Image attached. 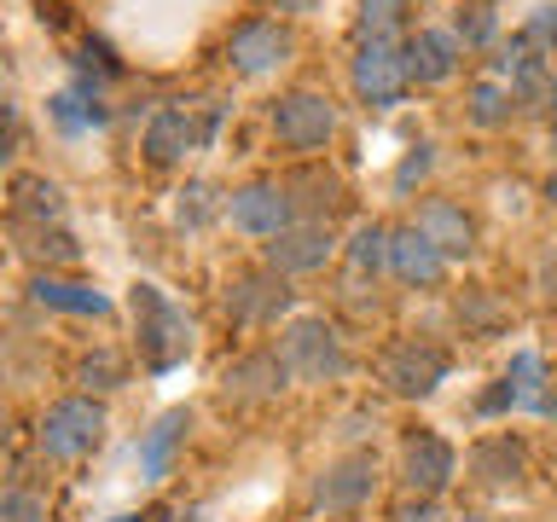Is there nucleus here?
I'll use <instances>...</instances> for the list:
<instances>
[{"mask_svg":"<svg viewBox=\"0 0 557 522\" xmlns=\"http://www.w3.org/2000/svg\"><path fill=\"white\" fill-rule=\"evenodd\" d=\"M186 430H191V412H186V407L157 412V424L139 435V447H134L139 476H146V482H163L169 464H174V452H181V442H186Z\"/></svg>","mask_w":557,"mask_h":522,"instance_id":"nucleus-19","label":"nucleus"},{"mask_svg":"<svg viewBox=\"0 0 557 522\" xmlns=\"http://www.w3.org/2000/svg\"><path fill=\"white\" fill-rule=\"evenodd\" d=\"M546 203H552V209H557V169H552V174H546Z\"/></svg>","mask_w":557,"mask_h":522,"instance_id":"nucleus-40","label":"nucleus"},{"mask_svg":"<svg viewBox=\"0 0 557 522\" xmlns=\"http://www.w3.org/2000/svg\"><path fill=\"white\" fill-rule=\"evenodd\" d=\"M459 522H494V517H459Z\"/></svg>","mask_w":557,"mask_h":522,"instance_id":"nucleus-41","label":"nucleus"},{"mask_svg":"<svg viewBox=\"0 0 557 522\" xmlns=\"http://www.w3.org/2000/svg\"><path fill=\"white\" fill-rule=\"evenodd\" d=\"M273 134H278V146H290V151H320V146H331V134H337V104L325 94L296 87V94H285L273 104Z\"/></svg>","mask_w":557,"mask_h":522,"instance_id":"nucleus-7","label":"nucleus"},{"mask_svg":"<svg viewBox=\"0 0 557 522\" xmlns=\"http://www.w3.org/2000/svg\"><path fill=\"white\" fill-rule=\"evenodd\" d=\"M290 59V29L273 24V17H250V24H238L226 35V64L238 70V76H273L278 64Z\"/></svg>","mask_w":557,"mask_h":522,"instance_id":"nucleus-11","label":"nucleus"},{"mask_svg":"<svg viewBox=\"0 0 557 522\" xmlns=\"http://www.w3.org/2000/svg\"><path fill=\"white\" fill-rule=\"evenodd\" d=\"M407 7H412V0H360L355 35H360V41H395V29L407 24Z\"/></svg>","mask_w":557,"mask_h":522,"instance_id":"nucleus-27","label":"nucleus"},{"mask_svg":"<svg viewBox=\"0 0 557 522\" xmlns=\"http://www.w3.org/2000/svg\"><path fill=\"white\" fill-rule=\"evenodd\" d=\"M226 221H233L244 238H278L296 221V203H290L285 181H250L226 198Z\"/></svg>","mask_w":557,"mask_h":522,"instance_id":"nucleus-9","label":"nucleus"},{"mask_svg":"<svg viewBox=\"0 0 557 522\" xmlns=\"http://www.w3.org/2000/svg\"><path fill=\"white\" fill-rule=\"evenodd\" d=\"M522 41H529V47H546L552 59H557V12H552V7H540L529 24H522Z\"/></svg>","mask_w":557,"mask_h":522,"instance_id":"nucleus-33","label":"nucleus"},{"mask_svg":"<svg viewBox=\"0 0 557 522\" xmlns=\"http://www.w3.org/2000/svg\"><path fill=\"white\" fill-rule=\"evenodd\" d=\"M17 139H24V116H17L12 99H0V163L17 151Z\"/></svg>","mask_w":557,"mask_h":522,"instance_id":"nucleus-34","label":"nucleus"},{"mask_svg":"<svg viewBox=\"0 0 557 522\" xmlns=\"http://www.w3.org/2000/svg\"><path fill=\"white\" fill-rule=\"evenodd\" d=\"M499 29V17L487 0H470V7H459V24H453V35H459V47H487Z\"/></svg>","mask_w":557,"mask_h":522,"instance_id":"nucleus-29","label":"nucleus"},{"mask_svg":"<svg viewBox=\"0 0 557 522\" xmlns=\"http://www.w3.org/2000/svg\"><path fill=\"white\" fill-rule=\"evenodd\" d=\"M76 383H82V395H111V389H122L128 383V360L116 355V348H94V355H82L76 360Z\"/></svg>","mask_w":557,"mask_h":522,"instance_id":"nucleus-24","label":"nucleus"},{"mask_svg":"<svg viewBox=\"0 0 557 522\" xmlns=\"http://www.w3.org/2000/svg\"><path fill=\"white\" fill-rule=\"evenodd\" d=\"M453 476H459V452H453L447 435H430V430L407 435V447H400V482H407L418 499L447 494Z\"/></svg>","mask_w":557,"mask_h":522,"instance_id":"nucleus-10","label":"nucleus"},{"mask_svg":"<svg viewBox=\"0 0 557 522\" xmlns=\"http://www.w3.org/2000/svg\"><path fill=\"white\" fill-rule=\"evenodd\" d=\"M0 522H47V499L35 487H0Z\"/></svg>","mask_w":557,"mask_h":522,"instance_id":"nucleus-30","label":"nucleus"},{"mask_svg":"<svg viewBox=\"0 0 557 522\" xmlns=\"http://www.w3.org/2000/svg\"><path fill=\"white\" fill-rule=\"evenodd\" d=\"M17 238V256L29 261L35 273H52V268H70L82 256V244L64 233V226H12Z\"/></svg>","mask_w":557,"mask_h":522,"instance_id":"nucleus-22","label":"nucleus"},{"mask_svg":"<svg viewBox=\"0 0 557 522\" xmlns=\"http://www.w3.org/2000/svg\"><path fill=\"white\" fill-rule=\"evenodd\" d=\"M285 383H290V372H285V360H278V348H256V355H244L221 372V395L238 400V407H261V400H273Z\"/></svg>","mask_w":557,"mask_h":522,"instance_id":"nucleus-13","label":"nucleus"},{"mask_svg":"<svg viewBox=\"0 0 557 522\" xmlns=\"http://www.w3.org/2000/svg\"><path fill=\"white\" fill-rule=\"evenodd\" d=\"M29 302L47 313H76V320H111V296L99 285H87V278H70V273H35Z\"/></svg>","mask_w":557,"mask_h":522,"instance_id":"nucleus-14","label":"nucleus"},{"mask_svg":"<svg viewBox=\"0 0 557 522\" xmlns=\"http://www.w3.org/2000/svg\"><path fill=\"white\" fill-rule=\"evenodd\" d=\"M465 464L482 487H517L522 476H529V447H522L517 435H482Z\"/></svg>","mask_w":557,"mask_h":522,"instance_id":"nucleus-18","label":"nucleus"},{"mask_svg":"<svg viewBox=\"0 0 557 522\" xmlns=\"http://www.w3.org/2000/svg\"><path fill=\"white\" fill-rule=\"evenodd\" d=\"M459 320L487 337V331H499V302H494L487 290H465V296H459Z\"/></svg>","mask_w":557,"mask_h":522,"instance_id":"nucleus-31","label":"nucleus"},{"mask_svg":"<svg viewBox=\"0 0 557 522\" xmlns=\"http://www.w3.org/2000/svg\"><path fill=\"white\" fill-rule=\"evenodd\" d=\"M348 82H355L360 104H372V111L400 104V99H407V87H412L407 41H360L355 64H348Z\"/></svg>","mask_w":557,"mask_h":522,"instance_id":"nucleus-5","label":"nucleus"},{"mask_svg":"<svg viewBox=\"0 0 557 522\" xmlns=\"http://www.w3.org/2000/svg\"><path fill=\"white\" fill-rule=\"evenodd\" d=\"M7 447H12V412L0 407V452H7Z\"/></svg>","mask_w":557,"mask_h":522,"instance_id":"nucleus-39","label":"nucleus"},{"mask_svg":"<svg viewBox=\"0 0 557 522\" xmlns=\"http://www.w3.org/2000/svg\"><path fill=\"white\" fill-rule=\"evenodd\" d=\"M447 372H453V355L430 337H400L389 355H383V383L407 400H430L447 383Z\"/></svg>","mask_w":557,"mask_h":522,"instance_id":"nucleus-6","label":"nucleus"},{"mask_svg":"<svg viewBox=\"0 0 557 522\" xmlns=\"http://www.w3.org/2000/svg\"><path fill=\"white\" fill-rule=\"evenodd\" d=\"M7 209H12V226H64V186L47 181V174H12L7 186Z\"/></svg>","mask_w":557,"mask_h":522,"instance_id":"nucleus-17","label":"nucleus"},{"mask_svg":"<svg viewBox=\"0 0 557 522\" xmlns=\"http://www.w3.org/2000/svg\"><path fill=\"white\" fill-rule=\"evenodd\" d=\"M278 360H285V372L296 383H337L348 372V348L337 337V325L313 320V313L278 331Z\"/></svg>","mask_w":557,"mask_h":522,"instance_id":"nucleus-4","label":"nucleus"},{"mask_svg":"<svg viewBox=\"0 0 557 522\" xmlns=\"http://www.w3.org/2000/svg\"><path fill=\"white\" fill-rule=\"evenodd\" d=\"M348 268H355L360 278H377L383 268H389V226H377V221L355 226V238H348Z\"/></svg>","mask_w":557,"mask_h":522,"instance_id":"nucleus-25","label":"nucleus"},{"mask_svg":"<svg viewBox=\"0 0 557 522\" xmlns=\"http://www.w3.org/2000/svg\"><path fill=\"white\" fill-rule=\"evenodd\" d=\"M372 482H377V459H372V452H348V459L320 470V482H313V505H325V511H355V505L372 499Z\"/></svg>","mask_w":557,"mask_h":522,"instance_id":"nucleus-15","label":"nucleus"},{"mask_svg":"<svg viewBox=\"0 0 557 522\" xmlns=\"http://www.w3.org/2000/svg\"><path fill=\"white\" fill-rule=\"evenodd\" d=\"M412 226H418V233H424L447 261L476 250V221H470L459 203H447V198H430L424 209H418V221H412Z\"/></svg>","mask_w":557,"mask_h":522,"instance_id":"nucleus-20","label":"nucleus"},{"mask_svg":"<svg viewBox=\"0 0 557 522\" xmlns=\"http://www.w3.org/2000/svg\"><path fill=\"white\" fill-rule=\"evenodd\" d=\"M389 273L400 278V285L430 290V285H442V278H447V256L435 250L418 226H400V233H389Z\"/></svg>","mask_w":557,"mask_h":522,"instance_id":"nucleus-16","label":"nucleus"},{"mask_svg":"<svg viewBox=\"0 0 557 522\" xmlns=\"http://www.w3.org/2000/svg\"><path fill=\"white\" fill-rule=\"evenodd\" d=\"M511 395H517V407H534L540 418H557V395H546V365H540L534 348H517L511 355Z\"/></svg>","mask_w":557,"mask_h":522,"instance_id":"nucleus-23","label":"nucleus"},{"mask_svg":"<svg viewBox=\"0 0 557 522\" xmlns=\"http://www.w3.org/2000/svg\"><path fill=\"white\" fill-rule=\"evenodd\" d=\"M511 407H517V395H511V377H499L494 389H487V395L476 400V412H482V418H494V412H511Z\"/></svg>","mask_w":557,"mask_h":522,"instance_id":"nucleus-35","label":"nucleus"},{"mask_svg":"<svg viewBox=\"0 0 557 522\" xmlns=\"http://www.w3.org/2000/svg\"><path fill=\"white\" fill-rule=\"evenodd\" d=\"M128 313H134V337H139V365H146L151 377H169L174 365L191 355V320L181 313V302L151 285V278H139L128 290Z\"/></svg>","mask_w":557,"mask_h":522,"instance_id":"nucleus-1","label":"nucleus"},{"mask_svg":"<svg viewBox=\"0 0 557 522\" xmlns=\"http://www.w3.org/2000/svg\"><path fill=\"white\" fill-rule=\"evenodd\" d=\"M273 7H278V12H313L320 0H273Z\"/></svg>","mask_w":557,"mask_h":522,"instance_id":"nucleus-38","label":"nucleus"},{"mask_svg":"<svg viewBox=\"0 0 557 522\" xmlns=\"http://www.w3.org/2000/svg\"><path fill=\"white\" fill-rule=\"evenodd\" d=\"M540 290H546V302H557V250L540 261Z\"/></svg>","mask_w":557,"mask_h":522,"instance_id":"nucleus-37","label":"nucleus"},{"mask_svg":"<svg viewBox=\"0 0 557 522\" xmlns=\"http://www.w3.org/2000/svg\"><path fill=\"white\" fill-rule=\"evenodd\" d=\"M215 215H226V198H221L209 181H191V186L181 191V203H174V221L191 226V233H198V226H209Z\"/></svg>","mask_w":557,"mask_h":522,"instance_id":"nucleus-28","label":"nucleus"},{"mask_svg":"<svg viewBox=\"0 0 557 522\" xmlns=\"http://www.w3.org/2000/svg\"><path fill=\"white\" fill-rule=\"evenodd\" d=\"M435 163V146H412L407 157H400V169H395V191H412V181H424Z\"/></svg>","mask_w":557,"mask_h":522,"instance_id":"nucleus-32","label":"nucleus"},{"mask_svg":"<svg viewBox=\"0 0 557 522\" xmlns=\"http://www.w3.org/2000/svg\"><path fill=\"white\" fill-rule=\"evenodd\" d=\"M104 407L94 395H64V400H52V407L41 412V424H35V442H41L47 459H59V464H76L87 459L99 442H104Z\"/></svg>","mask_w":557,"mask_h":522,"instance_id":"nucleus-2","label":"nucleus"},{"mask_svg":"<svg viewBox=\"0 0 557 522\" xmlns=\"http://www.w3.org/2000/svg\"><path fill=\"white\" fill-rule=\"evenodd\" d=\"M221 128V104L203 99V104H163L151 122H146V139H139V151H146V163L157 169H174L186 151L209 146Z\"/></svg>","mask_w":557,"mask_h":522,"instance_id":"nucleus-3","label":"nucleus"},{"mask_svg":"<svg viewBox=\"0 0 557 522\" xmlns=\"http://www.w3.org/2000/svg\"><path fill=\"white\" fill-rule=\"evenodd\" d=\"M337 238H331V221H290L278 238H268V268L273 273H320Z\"/></svg>","mask_w":557,"mask_h":522,"instance_id":"nucleus-12","label":"nucleus"},{"mask_svg":"<svg viewBox=\"0 0 557 522\" xmlns=\"http://www.w3.org/2000/svg\"><path fill=\"white\" fill-rule=\"evenodd\" d=\"M290 285H285V273H273V268H250V273H238L233 285H226V320L233 325H278L290 313Z\"/></svg>","mask_w":557,"mask_h":522,"instance_id":"nucleus-8","label":"nucleus"},{"mask_svg":"<svg viewBox=\"0 0 557 522\" xmlns=\"http://www.w3.org/2000/svg\"><path fill=\"white\" fill-rule=\"evenodd\" d=\"M111 522H139V517H111Z\"/></svg>","mask_w":557,"mask_h":522,"instance_id":"nucleus-42","label":"nucleus"},{"mask_svg":"<svg viewBox=\"0 0 557 522\" xmlns=\"http://www.w3.org/2000/svg\"><path fill=\"white\" fill-rule=\"evenodd\" d=\"M395 522H447V517H442V505H435V499H407L395 511Z\"/></svg>","mask_w":557,"mask_h":522,"instance_id":"nucleus-36","label":"nucleus"},{"mask_svg":"<svg viewBox=\"0 0 557 522\" xmlns=\"http://www.w3.org/2000/svg\"><path fill=\"white\" fill-rule=\"evenodd\" d=\"M459 35L453 29H418L412 41H407V70H412V82H424V87H435V82H447L453 70H459Z\"/></svg>","mask_w":557,"mask_h":522,"instance_id":"nucleus-21","label":"nucleus"},{"mask_svg":"<svg viewBox=\"0 0 557 522\" xmlns=\"http://www.w3.org/2000/svg\"><path fill=\"white\" fill-rule=\"evenodd\" d=\"M465 111H470V122H476V128H499V122H511L517 99H511V87H505V82H476V87L465 94Z\"/></svg>","mask_w":557,"mask_h":522,"instance_id":"nucleus-26","label":"nucleus"}]
</instances>
